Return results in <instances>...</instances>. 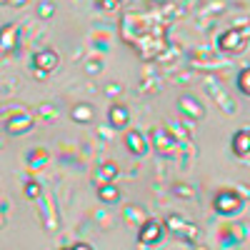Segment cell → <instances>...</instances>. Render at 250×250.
I'll return each mask as SVG.
<instances>
[{
    "label": "cell",
    "mask_w": 250,
    "mask_h": 250,
    "mask_svg": "<svg viewBox=\"0 0 250 250\" xmlns=\"http://www.w3.org/2000/svg\"><path fill=\"white\" fill-rule=\"evenodd\" d=\"M73 118H88V108H80V110H73Z\"/></svg>",
    "instance_id": "4fadbf2b"
},
{
    "label": "cell",
    "mask_w": 250,
    "mask_h": 250,
    "mask_svg": "<svg viewBox=\"0 0 250 250\" xmlns=\"http://www.w3.org/2000/svg\"><path fill=\"white\" fill-rule=\"evenodd\" d=\"M110 120L118 125V128H123V125L128 123V110H125L123 105H115V108L110 110Z\"/></svg>",
    "instance_id": "52a82bcc"
},
{
    "label": "cell",
    "mask_w": 250,
    "mask_h": 250,
    "mask_svg": "<svg viewBox=\"0 0 250 250\" xmlns=\"http://www.w3.org/2000/svg\"><path fill=\"white\" fill-rule=\"evenodd\" d=\"M125 143H128L130 153H135V155H143V153H145V143H143L140 133H128V138H125Z\"/></svg>",
    "instance_id": "8992f818"
},
{
    "label": "cell",
    "mask_w": 250,
    "mask_h": 250,
    "mask_svg": "<svg viewBox=\"0 0 250 250\" xmlns=\"http://www.w3.org/2000/svg\"><path fill=\"white\" fill-rule=\"evenodd\" d=\"M15 43H18V25H5L0 30V53L13 50Z\"/></svg>",
    "instance_id": "7a4b0ae2"
},
{
    "label": "cell",
    "mask_w": 250,
    "mask_h": 250,
    "mask_svg": "<svg viewBox=\"0 0 250 250\" xmlns=\"http://www.w3.org/2000/svg\"><path fill=\"white\" fill-rule=\"evenodd\" d=\"M160 238V225L155 220H148L140 230V243H155Z\"/></svg>",
    "instance_id": "5b68a950"
},
{
    "label": "cell",
    "mask_w": 250,
    "mask_h": 250,
    "mask_svg": "<svg viewBox=\"0 0 250 250\" xmlns=\"http://www.w3.org/2000/svg\"><path fill=\"white\" fill-rule=\"evenodd\" d=\"M238 155H248V133L245 130H240L238 133Z\"/></svg>",
    "instance_id": "9c48e42d"
},
{
    "label": "cell",
    "mask_w": 250,
    "mask_h": 250,
    "mask_svg": "<svg viewBox=\"0 0 250 250\" xmlns=\"http://www.w3.org/2000/svg\"><path fill=\"white\" fill-rule=\"evenodd\" d=\"M73 250H90V248H88V245H85V243H78V245H75V248H73Z\"/></svg>",
    "instance_id": "9a60e30c"
},
{
    "label": "cell",
    "mask_w": 250,
    "mask_h": 250,
    "mask_svg": "<svg viewBox=\"0 0 250 250\" xmlns=\"http://www.w3.org/2000/svg\"><path fill=\"white\" fill-rule=\"evenodd\" d=\"M33 65H35L40 73H50V70H55V68L60 65V55H58L55 50H50V48L38 50V53L33 55Z\"/></svg>",
    "instance_id": "6da1fadb"
},
{
    "label": "cell",
    "mask_w": 250,
    "mask_h": 250,
    "mask_svg": "<svg viewBox=\"0 0 250 250\" xmlns=\"http://www.w3.org/2000/svg\"><path fill=\"white\" fill-rule=\"evenodd\" d=\"M238 205H240V200L233 193H220L215 198V208L220 213H233V210H238Z\"/></svg>",
    "instance_id": "277c9868"
},
{
    "label": "cell",
    "mask_w": 250,
    "mask_h": 250,
    "mask_svg": "<svg viewBox=\"0 0 250 250\" xmlns=\"http://www.w3.org/2000/svg\"><path fill=\"white\" fill-rule=\"evenodd\" d=\"M240 90H243V93H248V90H250V88H248V70H243V73H240Z\"/></svg>",
    "instance_id": "7c38bea8"
},
{
    "label": "cell",
    "mask_w": 250,
    "mask_h": 250,
    "mask_svg": "<svg viewBox=\"0 0 250 250\" xmlns=\"http://www.w3.org/2000/svg\"><path fill=\"white\" fill-rule=\"evenodd\" d=\"M100 198L103 200H110V198H118V190L110 185H100Z\"/></svg>",
    "instance_id": "30bf717a"
},
{
    "label": "cell",
    "mask_w": 250,
    "mask_h": 250,
    "mask_svg": "<svg viewBox=\"0 0 250 250\" xmlns=\"http://www.w3.org/2000/svg\"><path fill=\"white\" fill-rule=\"evenodd\" d=\"M38 193H40L38 183H28V188H25V195H28V198H38Z\"/></svg>",
    "instance_id": "8fae6325"
},
{
    "label": "cell",
    "mask_w": 250,
    "mask_h": 250,
    "mask_svg": "<svg viewBox=\"0 0 250 250\" xmlns=\"http://www.w3.org/2000/svg\"><path fill=\"white\" fill-rule=\"evenodd\" d=\"M243 43H245V33H235V30L225 33V35L220 38V48H223V50H240Z\"/></svg>",
    "instance_id": "3957f363"
},
{
    "label": "cell",
    "mask_w": 250,
    "mask_h": 250,
    "mask_svg": "<svg viewBox=\"0 0 250 250\" xmlns=\"http://www.w3.org/2000/svg\"><path fill=\"white\" fill-rule=\"evenodd\" d=\"M30 128V118L28 115H23V118H13L10 120V133H23V130H28Z\"/></svg>",
    "instance_id": "ba28073f"
},
{
    "label": "cell",
    "mask_w": 250,
    "mask_h": 250,
    "mask_svg": "<svg viewBox=\"0 0 250 250\" xmlns=\"http://www.w3.org/2000/svg\"><path fill=\"white\" fill-rule=\"evenodd\" d=\"M65 250H73V248H65Z\"/></svg>",
    "instance_id": "2e32d148"
},
{
    "label": "cell",
    "mask_w": 250,
    "mask_h": 250,
    "mask_svg": "<svg viewBox=\"0 0 250 250\" xmlns=\"http://www.w3.org/2000/svg\"><path fill=\"white\" fill-rule=\"evenodd\" d=\"M40 13H43V15H50V3H43V8H40Z\"/></svg>",
    "instance_id": "5bb4252c"
}]
</instances>
